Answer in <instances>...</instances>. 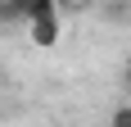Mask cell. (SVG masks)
<instances>
[{"instance_id":"obj_1","label":"cell","mask_w":131,"mask_h":127,"mask_svg":"<svg viewBox=\"0 0 131 127\" xmlns=\"http://www.w3.org/2000/svg\"><path fill=\"white\" fill-rule=\"evenodd\" d=\"M27 23H32V46H41V50L59 46V5H45V9H36Z\"/></svg>"},{"instance_id":"obj_2","label":"cell","mask_w":131,"mask_h":127,"mask_svg":"<svg viewBox=\"0 0 131 127\" xmlns=\"http://www.w3.org/2000/svg\"><path fill=\"white\" fill-rule=\"evenodd\" d=\"M45 5H54V0H0V18H32Z\"/></svg>"},{"instance_id":"obj_3","label":"cell","mask_w":131,"mask_h":127,"mask_svg":"<svg viewBox=\"0 0 131 127\" xmlns=\"http://www.w3.org/2000/svg\"><path fill=\"white\" fill-rule=\"evenodd\" d=\"M108 127H131V104H118L113 118H108Z\"/></svg>"},{"instance_id":"obj_4","label":"cell","mask_w":131,"mask_h":127,"mask_svg":"<svg viewBox=\"0 0 131 127\" xmlns=\"http://www.w3.org/2000/svg\"><path fill=\"white\" fill-rule=\"evenodd\" d=\"M122 82H127V86H131V59H127V68H122Z\"/></svg>"},{"instance_id":"obj_5","label":"cell","mask_w":131,"mask_h":127,"mask_svg":"<svg viewBox=\"0 0 131 127\" xmlns=\"http://www.w3.org/2000/svg\"><path fill=\"white\" fill-rule=\"evenodd\" d=\"M54 5H77V0H54Z\"/></svg>"}]
</instances>
